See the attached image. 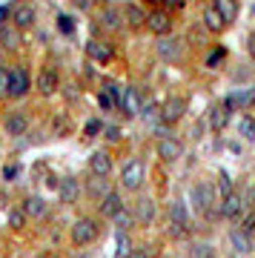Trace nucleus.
Listing matches in <instances>:
<instances>
[{
	"label": "nucleus",
	"mask_w": 255,
	"mask_h": 258,
	"mask_svg": "<svg viewBox=\"0 0 255 258\" xmlns=\"http://www.w3.org/2000/svg\"><path fill=\"white\" fill-rule=\"evenodd\" d=\"M95 235H98V224L92 221V218H78L72 227V241L78 244V247H86V244H92L95 241Z\"/></svg>",
	"instance_id": "nucleus-1"
},
{
	"label": "nucleus",
	"mask_w": 255,
	"mask_h": 258,
	"mask_svg": "<svg viewBox=\"0 0 255 258\" xmlns=\"http://www.w3.org/2000/svg\"><path fill=\"white\" fill-rule=\"evenodd\" d=\"M144 175H146V169H144V161H129L126 166H123V172H120V184L126 186V189H138V186L144 184Z\"/></svg>",
	"instance_id": "nucleus-2"
},
{
	"label": "nucleus",
	"mask_w": 255,
	"mask_h": 258,
	"mask_svg": "<svg viewBox=\"0 0 255 258\" xmlns=\"http://www.w3.org/2000/svg\"><path fill=\"white\" fill-rule=\"evenodd\" d=\"M169 218H172V235H175V238L186 235V224H189L186 204H183V201H172V207H169Z\"/></svg>",
	"instance_id": "nucleus-3"
},
{
	"label": "nucleus",
	"mask_w": 255,
	"mask_h": 258,
	"mask_svg": "<svg viewBox=\"0 0 255 258\" xmlns=\"http://www.w3.org/2000/svg\"><path fill=\"white\" fill-rule=\"evenodd\" d=\"M29 92V75L26 69H12L9 72V98H23Z\"/></svg>",
	"instance_id": "nucleus-4"
},
{
	"label": "nucleus",
	"mask_w": 255,
	"mask_h": 258,
	"mask_svg": "<svg viewBox=\"0 0 255 258\" xmlns=\"http://www.w3.org/2000/svg\"><path fill=\"white\" fill-rule=\"evenodd\" d=\"M183 112H186V101H183V98H169V101L161 106V120H164V123H175V120L183 118Z\"/></svg>",
	"instance_id": "nucleus-5"
},
{
	"label": "nucleus",
	"mask_w": 255,
	"mask_h": 258,
	"mask_svg": "<svg viewBox=\"0 0 255 258\" xmlns=\"http://www.w3.org/2000/svg\"><path fill=\"white\" fill-rule=\"evenodd\" d=\"M181 152H183L181 141H175L172 135L158 141V155L164 158V161H169V164H172V161H178V158H181Z\"/></svg>",
	"instance_id": "nucleus-6"
},
{
	"label": "nucleus",
	"mask_w": 255,
	"mask_h": 258,
	"mask_svg": "<svg viewBox=\"0 0 255 258\" xmlns=\"http://www.w3.org/2000/svg\"><path fill=\"white\" fill-rule=\"evenodd\" d=\"M146 26L152 29L158 37H164V35H169L172 20H169V15H166V12H152V15H146Z\"/></svg>",
	"instance_id": "nucleus-7"
},
{
	"label": "nucleus",
	"mask_w": 255,
	"mask_h": 258,
	"mask_svg": "<svg viewBox=\"0 0 255 258\" xmlns=\"http://www.w3.org/2000/svg\"><path fill=\"white\" fill-rule=\"evenodd\" d=\"M252 103H255V89H238L224 101V109L232 112L235 106H252Z\"/></svg>",
	"instance_id": "nucleus-8"
},
{
	"label": "nucleus",
	"mask_w": 255,
	"mask_h": 258,
	"mask_svg": "<svg viewBox=\"0 0 255 258\" xmlns=\"http://www.w3.org/2000/svg\"><path fill=\"white\" fill-rule=\"evenodd\" d=\"M192 204L198 207L201 212H210L212 204V186L210 184H195L192 186Z\"/></svg>",
	"instance_id": "nucleus-9"
},
{
	"label": "nucleus",
	"mask_w": 255,
	"mask_h": 258,
	"mask_svg": "<svg viewBox=\"0 0 255 258\" xmlns=\"http://www.w3.org/2000/svg\"><path fill=\"white\" fill-rule=\"evenodd\" d=\"M158 55L164 60H178L181 57V40L178 37H161L158 40Z\"/></svg>",
	"instance_id": "nucleus-10"
},
{
	"label": "nucleus",
	"mask_w": 255,
	"mask_h": 258,
	"mask_svg": "<svg viewBox=\"0 0 255 258\" xmlns=\"http://www.w3.org/2000/svg\"><path fill=\"white\" fill-rule=\"evenodd\" d=\"M141 106H144V101H141V92H138L135 86L123 89V101H120V109L126 112V115H141Z\"/></svg>",
	"instance_id": "nucleus-11"
},
{
	"label": "nucleus",
	"mask_w": 255,
	"mask_h": 258,
	"mask_svg": "<svg viewBox=\"0 0 255 258\" xmlns=\"http://www.w3.org/2000/svg\"><path fill=\"white\" fill-rule=\"evenodd\" d=\"M86 55H89L92 60L106 63V60H112V46L103 43V40H89V43H86Z\"/></svg>",
	"instance_id": "nucleus-12"
},
{
	"label": "nucleus",
	"mask_w": 255,
	"mask_h": 258,
	"mask_svg": "<svg viewBox=\"0 0 255 258\" xmlns=\"http://www.w3.org/2000/svg\"><path fill=\"white\" fill-rule=\"evenodd\" d=\"M89 169L98 178H106L112 172V158L106 155V152H95V155L89 158Z\"/></svg>",
	"instance_id": "nucleus-13"
},
{
	"label": "nucleus",
	"mask_w": 255,
	"mask_h": 258,
	"mask_svg": "<svg viewBox=\"0 0 255 258\" xmlns=\"http://www.w3.org/2000/svg\"><path fill=\"white\" fill-rule=\"evenodd\" d=\"M241 210H244V201H241V195L229 192L227 198H224V207H221V212H224V218H229V221H235L238 215H241Z\"/></svg>",
	"instance_id": "nucleus-14"
},
{
	"label": "nucleus",
	"mask_w": 255,
	"mask_h": 258,
	"mask_svg": "<svg viewBox=\"0 0 255 258\" xmlns=\"http://www.w3.org/2000/svg\"><path fill=\"white\" fill-rule=\"evenodd\" d=\"M57 192H60V201L75 204V201H78V195H81V186H78L75 178H63V181L57 184Z\"/></svg>",
	"instance_id": "nucleus-15"
},
{
	"label": "nucleus",
	"mask_w": 255,
	"mask_h": 258,
	"mask_svg": "<svg viewBox=\"0 0 255 258\" xmlns=\"http://www.w3.org/2000/svg\"><path fill=\"white\" fill-rule=\"evenodd\" d=\"M120 210H123V201H120L118 192H106V195H103V201H100V212H103L106 218H115Z\"/></svg>",
	"instance_id": "nucleus-16"
},
{
	"label": "nucleus",
	"mask_w": 255,
	"mask_h": 258,
	"mask_svg": "<svg viewBox=\"0 0 255 258\" xmlns=\"http://www.w3.org/2000/svg\"><path fill=\"white\" fill-rule=\"evenodd\" d=\"M15 26H18V29L35 26V6H32V3H23V6L15 9Z\"/></svg>",
	"instance_id": "nucleus-17"
},
{
	"label": "nucleus",
	"mask_w": 255,
	"mask_h": 258,
	"mask_svg": "<svg viewBox=\"0 0 255 258\" xmlns=\"http://www.w3.org/2000/svg\"><path fill=\"white\" fill-rule=\"evenodd\" d=\"M23 212H26V215H32V218H43L46 212H49V207H46L43 198L32 195V198H26V201H23Z\"/></svg>",
	"instance_id": "nucleus-18"
},
{
	"label": "nucleus",
	"mask_w": 255,
	"mask_h": 258,
	"mask_svg": "<svg viewBox=\"0 0 255 258\" xmlns=\"http://www.w3.org/2000/svg\"><path fill=\"white\" fill-rule=\"evenodd\" d=\"M229 244H232V249H235L238 255H246V252L252 249V241H249V235H244L241 230H232V232H229Z\"/></svg>",
	"instance_id": "nucleus-19"
},
{
	"label": "nucleus",
	"mask_w": 255,
	"mask_h": 258,
	"mask_svg": "<svg viewBox=\"0 0 255 258\" xmlns=\"http://www.w3.org/2000/svg\"><path fill=\"white\" fill-rule=\"evenodd\" d=\"M26 126H29V120H26V115H23V112H15V115H9V118H6V132H9V135H23V132H26Z\"/></svg>",
	"instance_id": "nucleus-20"
},
{
	"label": "nucleus",
	"mask_w": 255,
	"mask_h": 258,
	"mask_svg": "<svg viewBox=\"0 0 255 258\" xmlns=\"http://www.w3.org/2000/svg\"><path fill=\"white\" fill-rule=\"evenodd\" d=\"M135 218L141 224H149L152 218H155V204L149 201V198H141V201H138V207H135Z\"/></svg>",
	"instance_id": "nucleus-21"
},
{
	"label": "nucleus",
	"mask_w": 255,
	"mask_h": 258,
	"mask_svg": "<svg viewBox=\"0 0 255 258\" xmlns=\"http://www.w3.org/2000/svg\"><path fill=\"white\" fill-rule=\"evenodd\" d=\"M212 9H215V12L221 15V18H224V23H229V20H235V15H238L235 0H215V3H212Z\"/></svg>",
	"instance_id": "nucleus-22"
},
{
	"label": "nucleus",
	"mask_w": 255,
	"mask_h": 258,
	"mask_svg": "<svg viewBox=\"0 0 255 258\" xmlns=\"http://www.w3.org/2000/svg\"><path fill=\"white\" fill-rule=\"evenodd\" d=\"M37 89H40L43 95H52L57 89V75L52 72V69H43L40 78H37Z\"/></svg>",
	"instance_id": "nucleus-23"
},
{
	"label": "nucleus",
	"mask_w": 255,
	"mask_h": 258,
	"mask_svg": "<svg viewBox=\"0 0 255 258\" xmlns=\"http://www.w3.org/2000/svg\"><path fill=\"white\" fill-rule=\"evenodd\" d=\"M123 15H126V20H129V26H144L146 23V15H144V9L141 6H135V3H126V9H123Z\"/></svg>",
	"instance_id": "nucleus-24"
},
{
	"label": "nucleus",
	"mask_w": 255,
	"mask_h": 258,
	"mask_svg": "<svg viewBox=\"0 0 255 258\" xmlns=\"http://www.w3.org/2000/svg\"><path fill=\"white\" fill-rule=\"evenodd\" d=\"M0 43L6 49H18L20 46V35H18V29H12V26H0Z\"/></svg>",
	"instance_id": "nucleus-25"
},
{
	"label": "nucleus",
	"mask_w": 255,
	"mask_h": 258,
	"mask_svg": "<svg viewBox=\"0 0 255 258\" xmlns=\"http://www.w3.org/2000/svg\"><path fill=\"white\" fill-rule=\"evenodd\" d=\"M204 26L210 29V32H221V29L227 26V23H224V18H221L218 12H215V9L210 6V9L204 12Z\"/></svg>",
	"instance_id": "nucleus-26"
},
{
	"label": "nucleus",
	"mask_w": 255,
	"mask_h": 258,
	"mask_svg": "<svg viewBox=\"0 0 255 258\" xmlns=\"http://www.w3.org/2000/svg\"><path fill=\"white\" fill-rule=\"evenodd\" d=\"M227 120H229V112L224 109V106H215V109L210 112V123H212V129H218V132H221V129L227 126Z\"/></svg>",
	"instance_id": "nucleus-27"
},
{
	"label": "nucleus",
	"mask_w": 255,
	"mask_h": 258,
	"mask_svg": "<svg viewBox=\"0 0 255 258\" xmlns=\"http://www.w3.org/2000/svg\"><path fill=\"white\" fill-rule=\"evenodd\" d=\"M103 95L112 101V106H120V101H123V89H120L118 83H112V81L103 83Z\"/></svg>",
	"instance_id": "nucleus-28"
},
{
	"label": "nucleus",
	"mask_w": 255,
	"mask_h": 258,
	"mask_svg": "<svg viewBox=\"0 0 255 258\" xmlns=\"http://www.w3.org/2000/svg\"><path fill=\"white\" fill-rule=\"evenodd\" d=\"M100 20H103V26H106V29H118L120 26V12L115 9V6H109V9H103Z\"/></svg>",
	"instance_id": "nucleus-29"
},
{
	"label": "nucleus",
	"mask_w": 255,
	"mask_h": 258,
	"mask_svg": "<svg viewBox=\"0 0 255 258\" xmlns=\"http://www.w3.org/2000/svg\"><path fill=\"white\" fill-rule=\"evenodd\" d=\"M238 129H241V135H244V138H249V141L255 138V120L252 118H241V120H238Z\"/></svg>",
	"instance_id": "nucleus-30"
},
{
	"label": "nucleus",
	"mask_w": 255,
	"mask_h": 258,
	"mask_svg": "<svg viewBox=\"0 0 255 258\" xmlns=\"http://www.w3.org/2000/svg\"><path fill=\"white\" fill-rule=\"evenodd\" d=\"M189 255H192V258H212L215 252H212V247H210V244H192Z\"/></svg>",
	"instance_id": "nucleus-31"
},
{
	"label": "nucleus",
	"mask_w": 255,
	"mask_h": 258,
	"mask_svg": "<svg viewBox=\"0 0 255 258\" xmlns=\"http://www.w3.org/2000/svg\"><path fill=\"white\" fill-rule=\"evenodd\" d=\"M112 221H115V227H118L120 232H126V230H129V224H132V215H129L126 210H120L118 215H115V218H112Z\"/></svg>",
	"instance_id": "nucleus-32"
},
{
	"label": "nucleus",
	"mask_w": 255,
	"mask_h": 258,
	"mask_svg": "<svg viewBox=\"0 0 255 258\" xmlns=\"http://www.w3.org/2000/svg\"><path fill=\"white\" fill-rule=\"evenodd\" d=\"M115 255L118 258H126L129 255V238H126V232H118V244H115Z\"/></svg>",
	"instance_id": "nucleus-33"
},
{
	"label": "nucleus",
	"mask_w": 255,
	"mask_h": 258,
	"mask_svg": "<svg viewBox=\"0 0 255 258\" xmlns=\"http://www.w3.org/2000/svg\"><path fill=\"white\" fill-rule=\"evenodd\" d=\"M57 29L63 32V35H72L75 32V20L69 15H57Z\"/></svg>",
	"instance_id": "nucleus-34"
},
{
	"label": "nucleus",
	"mask_w": 255,
	"mask_h": 258,
	"mask_svg": "<svg viewBox=\"0 0 255 258\" xmlns=\"http://www.w3.org/2000/svg\"><path fill=\"white\" fill-rule=\"evenodd\" d=\"M23 221H26V212H23V210H15L9 215V227H12V230H20V227H23Z\"/></svg>",
	"instance_id": "nucleus-35"
},
{
	"label": "nucleus",
	"mask_w": 255,
	"mask_h": 258,
	"mask_svg": "<svg viewBox=\"0 0 255 258\" xmlns=\"http://www.w3.org/2000/svg\"><path fill=\"white\" fill-rule=\"evenodd\" d=\"M241 232L244 235H255V212H249L244 218V224H241Z\"/></svg>",
	"instance_id": "nucleus-36"
},
{
	"label": "nucleus",
	"mask_w": 255,
	"mask_h": 258,
	"mask_svg": "<svg viewBox=\"0 0 255 258\" xmlns=\"http://www.w3.org/2000/svg\"><path fill=\"white\" fill-rule=\"evenodd\" d=\"M224 57H227V52H224V49H215V52H212V55L207 57V66H210V69H215V66H218L221 60H224Z\"/></svg>",
	"instance_id": "nucleus-37"
},
{
	"label": "nucleus",
	"mask_w": 255,
	"mask_h": 258,
	"mask_svg": "<svg viewBox=\"0 0 255 258\" xmlns=\"http://www.w3.org/2000/svg\"><path fill=\"white\" fill-rule=\"evenodd\" d=\"M100 129H103V126H100V120H89V123L83 126V135H86V138H95Z\"/></svg>",
	"instance_id": "nucleus-38"
},
{
	"label": "nucleus",
	"mask_w": 255,
	"mask_h": 258,
	"mask_svg": "<svg viewBox=\"0 0 255 258\" xmlns=\"http://www.w3.org/2000/svg\"><path fill=\"white\" fill-rule=\"evenodd\" d=\"M9 92V69H0V98Z\"/></svg>",
	"instance_id": "nucleus-39"
},
{
	"label": "nucleus",
	"mask_w": 255,
	"mask_h": 258,
	"mask_svg": "<svg viewBox=\"0 0 255 258\" xmlns=\"http://www.w3.org/2000/svg\"><path fill=\"white\" fill-rule=\"evenodd\" d=\"M221 192H224V198H227V195L232 192V181H229L227 172H221Z\"/></svg>",
	"instance_id": "nucleus-40"
},
{
	"label": "nucleus",
	"mask_w": 255,
	"mask_h": 258,
	"mask_svg": "<svg viewBox=\"0 0 255 258\" xmlns=\"http://www.w3.org/2000/svg\"><path fill=\"white\" fill-rule=\"evenodd\" d=\"M106 138H109V141H118V138H120V129H118V126H106Z\"/></svg>",
	"instance_id": "nucleus-41"
},
{
	"label": "nucleus",
	"mask_w": 255,
	"mask_h": 258,
	"mask_svg": "<svg viewBox=\"0 0 255 258\" xmlns=\"http://www.w3.org/2000/svg\"><path fill=\"white\" fill-rule=\"evenodd\" d=\"M98 103H100V109H112V101H109V98H106L103 92L98 95Z\"/></svg>",
	"instance_id": "nucleus-42"
},
{
	"label": "nucleus",
	"mask_w": 255,
	"mask_h": 258,
	"mask_svg": "<svg viewBox=\"0 0 255 258\" xmlns=\"http://www.w3.org/2000/svg\"><path fill=\"white\" fill-rule=\"evenodd\" d=\"M126 258H149V252H146V249H129Z\"/></svg>",
	"instance_id": "nucleus-43"
},
{
	"label": "nucleus",
	"mask_w": 255,
	"mask_h": 258,
	"mask_svg": "<svg viewBox=\"0 0 255 258\" xmlns=\"http://www.w3.org/2000/svg\"><path fill=\"white\" fill-rule=\"evenodd\" d=\"M9 15H12V9H9V6H0V23H3V20L9 18Z\"/></svg>",
	"instance_id": "nucleus-44"
},
{
	"label": "nucleus",
	"mask_w": 255,
	"mask_h": 258,
	"mask_svg": "<svg viewBox=\"0 0 255 258\" xmlns=\"http://www.w3.org/2000/svg\"><path fill=\"white\" fill-rule=\"evenodd\" d=\"M3 175H6V178H15V175H18V166H9V169H6Z\"/></svg>",
	"instance_id": "nucleus-45"
},
{
	"label": "nucleus",
	"mask_w": 255,
	"mask_h": 258,
	"mask_svg": "<svg viewBox=\"0 0 255 258\" xmlns=\"http://www.w3.org/2000/svg\"><path fill=\"white\" fill-rule=\"evenodd\" d=\"M249 55L255 57V32H252V35H249Z\"/></svg>",
	"instance_id": "nucleus-46"
},
{
	"label": "nucleus",
	"mask_w": 255,
	"mask_h": 258,
	"mask_svg": "<svg viewBox=\"0 0 255 258\" xmlns=\"http://www.w3.org/2000/svg\"><path fill=\"white\" fill-rule=\"evenodd\" d=\"M75 3H78V6H89V0H75Z\"/></svg>",
	"instance_id": "nucleus-47"
},
{
	"label": "nucleus",
	"mask_w": 255,
	"mask_h": 258,
	"mask_svg": "<svg viewBox=\"0 0 255 258\" xmlns=\"http://www.w3.org/2000/svg\"><path fill=\"white\" fill-rule=\"evenodd\" d=\"M169 3H172V6H183V0H169Z\"/></svg>",
	"instance_id": "nucleus-48"
},
{
	"label": "nucleus",
	"mask_w": 255,
	"mask_h": 258,
	"mask_svg": "<svg viewBox=\"0 0 255 258\" xmlns=\"http://www.w3.org/2000/svg\"><path fill=\"white\" fill-rule=\"evenodd\" d=\"M83 258H89V255H83Z\"/></svg>",
	"instance_id": "nucleus-49"
}]
</instances>
